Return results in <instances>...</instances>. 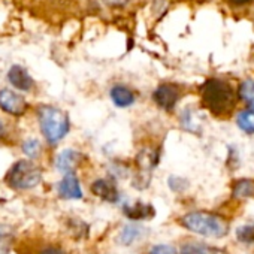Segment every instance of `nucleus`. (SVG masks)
Segmentation results:
<instances>
[{
	"instance_id": "nucleus-1",
	"label": "nucleus",
	"mask_w": 254,
	"mask_h": 254,
	"mask_svg": "<svg viewBox=\"0 0 254 254\" xmlns=\"http://www.w3.org/2000/svg\"><path fill=\"white\" fill-rule=\"evenodd\" d=\"M181 224L199 235L211 236V238H221L226 236L229 232V224L224 218L209 212H190L181 218Z\"/></svg>"
},
{
	"instance_id": "nucleus-2",
	"label": "nucleus",
	"mask_w": 254,
	"mask_h": 254,
	"mask_svg": "<svg viewBox=\"0 0 254 254\" xmlns=\"http://www.w3.org/2000/svg\"><path fill=\"white\" fill-rule=\"evenodd\" d=\"M202 100L211 112L220 115L233 106L235 96L226 82L220 79H209L202 88Z\"/></svg>"
},
{
	"instance_id": "nucleus-3",
	"label": "nucleus",
	"mask_w": 254,
	"mask_h": 254,
	"mask_svg": "<svg viewBox=\"0 0 254 254\" xmlns=\"http://www.w3.org/2000/svg\"><path fill=\"white\" fill-rule=\"evenodd\" d=\"M41 129L50 144H56L69 132V118L60 109L45 106L39 111Z\"/></svg>"
},
{
	"instance_id": "nucleus-4",
	"label": "nucleus",
	"mask_w": 254,
	"mask_h": 254,
	"mask_svg": "<svg viewBox=\"0 0 254 254\" xmlns=\"http://www.w3.org/2000/svg\"><path fill=\"white\" fill-rule=\"evenodd\" d=\"M41 178L42 174L36 165H33L29 160H20L9 169L6 175V183L12 189L27 190L38 186L41 183Z\"/></svg>"
},
{
	"instance_id": "nucleus-5",
	"label": "nucleus",
	"mask_w": 254,
	"mask_h": 254,
	"mask_svg": "<svg viewBox=\"0 0 254 254\" xmlns=\"http://www.w3.org/2000/svg\"><path fill=\"white\" fill-rule=\"evenodd\" d=\"M147 232H148V229H145V226H142L139 223H130L121 229V232L118 233L117 242L129 247V245L135 244L136 241H139L141 238H144L147 235Z\"/></svg>"
},
{
	"instance_id": "nucleus-6",
	"label": "nucleus",
	"mask_w": 254,
	"mask_h": 254,
	"mask_svg": "<svg viewBox=\"0 0 254 254\" xmlns=\"http://www.w3.org/2000/svg\"><path fill=\"white\" fill-rule=\"evenodd\" d=\"M0 106H2L6 112L20 115L26 109V103L21 96L15 94L11 90H2L0 91Z\"/></svg>"
},
{
	"instance_id": "nucleus-7",
	"label": "nucleus",
	"mask_w": 254,
	"mask_h": 254,
	"mask_svg": "<svg viewBox=\"0 0 254 254\" xmlns=\"http://www.w3.org/2000/svg\"><path fill=\"white\" fill-rule=\"evenodd\" d=\"M59 194L63 199H81L82 190L78 178L72 174H66L64 178L59 183Z\"/></svg>"
},
{
	"instance_id": "nucleus-8",
	"label": "nucleus",
	"mask_w": 254,
	"mask_h": 254,
	"mask_svg": "<svg viewBox=\"0 0 254 254\" xmlns=\"http://www.w3.org/2000/svg\"><path fill=\"white\" fill-rule=\"evenodd\" d=\"M91 191L99 196L100 199L111 202V203H117L120 199V193L115 187V184L109 180H97L91 184Z\"/></svg>"
},
{
	"instance_id": "nucleus-9",
	"label": "nucleus",
	"mask_w": 254,
	"mask_h": 254,
	"mask_svg": "<svg viewBox=\"0 0 254 254\" xmlns=\"http://www.w3.org/2000/svg\"><path fill=\"white\" fill-rule=\"evenodd\" d=\"M154 100L163 109H172L178 100V90L174 85L163 84L154 91Z\"/></svg>"
},
{
	"instance_id": "nucleus-10",
	"label": "nucleus",
	"mask_w": 254,
	"mask_h": 254,
	"mask_svg": "<svg viewBox=\"0 0 254 254\" xmlns=\"http://www.w3.org/2000/svg\"><path fill=\"white\" fill-rule=\"evenodd\" d=\"M124 215L130 218L132 221H142V220H150L154 217V208L148 203L136 202L135 205H126L123 208Z\"/></svg>"
},
{
	"instance_id": "nucleus-11",
	"label": "nucleus",
	"mask_w": 254,
	"mask_h": 254,
	"mask_svg": "<svg viewBox=\"0 0 254 254\" xmlns=\"http://www.w3.org/2000/svg\"><path fill=\"white\" fill-rule=\"evenodd\" d=\"M8 79H9V82L15 88L23 90V91H29L33 87V79L30 78V75L27 73V70L24 67H21V66H12L9 69Z\"/></svg>"
},
{
	"instance_id": "nucleus-12",
	"label": "nucleus",
	"mask_w": 254,
	"mask_h": 254,
	"mask_svg": "<svg viewBox=\"0 0 254 254\" xmlns=\"http://www.w3.org/2000/svg\"><path fill=\"white\" fill-rule=\"evenodd\" d=\"M81 154L76 153V151H72V150H64L63 153L59 154L57 157V162H56V166L60 172L63 174H72L76 166L79 165L81 162Z\"/></svg>"
},
{
	"instance_id": "nucleus-13",
	"label": "nucleus",
	"mask_w": 254,
	"mask_h": 254,
	"mask_svg": "<svg viewBox=\"0 0 254 254\" xmlns=\"http://www.w3.org/2000/svg\"><path fill=\"white\" fill-rule=\"evenodd\" d=\"M111 99L112 102L120 106V108H127L130 106L133 102H135V94L127 88V87H123V85H115L112 90H111Z\"/></svg>"
},
{
	"instance_id": "nucleus-14",
	"label": "nucleus",
	"mask_w": 254,
	"mask_h": 254,
	"mask_svg": "<svg viewBox=\"0 0 254 254\" xmlns=\"http://www.w3.org/2000/svg\"><path fill=\"white\" fill-rule=\"evenodd\" d=\"M180 254H223L220 250L211 248L209 245L200 242H186L181 245Z\"/></svg>"
},
{
	"instance_id": "nucleus-15",
	"label": "nucleus",
	"mask_w": 254,
	"mask_h": 254,
	"mask_svg": "<svg viewBox=\"0 0 254 254\" xmlns=\"http://www.w3.org/2000/svg\"><path fill=\"white\" fill-rule=\"evenodd\" d=\"M14 242V229L0 224V254H8Z\"/></svg>"
},
{
	"instance_id": "nucleus-16",
	"label": "nucleus",
	"mask_w": 254,
	"mask_h": 254,
	"mask_svg": "<svg viewBox=\"0 0 254 254\" xmlns=\"http://www.w3.org/2000/svg\"><path fill=\"white\" fill-rule=\"evenodd\" d=\"M254 196V183L250 180H241L233 186V197L245 199Z\"/></svg>"
},
{
	"instance_id": "nucleus-17",
	"label": "nucleus",
	"mask_w": 254,
	"mask_h": 254,
	"mask_svg": "<svg viewBox=\"0 0 254 254\" xmlns=\"http://www.w3.org/2000/svg\"><path fill=\"white\" fill-rule=\"evenodd\" d=\"M236 123L241 129L247 133H254V111H242L238 118Z\"/></svg>"
},
{
	"instance_id": "nucleus-18",
	"label": "nucleus",
	"mask_w": 254,
	"mask_h": 254,
	"mask_svg": "<svg viewBox=\"0 0 254 254\" xmlns=\"http://www.w3.org/2000/svg\"><path fill=\"white\" fill-rule=\"evenodd\" d=\"M239 97L254 111V81H244L241 84Z\"/></svg>"
},
{
	"instance_id": "nucleus-19",
	"label": "nucleus",
	"mask_w": 254,
	"mask_h": 254,
	"mask_svg": "<svg viewBox=\"0 0 254 254\" xmlns=\"http://www.w3.org/2000/svg\"><path fill=\"white\" fill-rule=\"evenodd\" d=\"M236 238L244 244H254V224L239 227L236 232Z\"/></svg>"
},
{
	"instance_id": "nucleus-20",
	"label": "nucleus",
	"mask_w": 254,
	"mask_h": 254,
	"mask_svg": "<svg viewBox=\"0 0 254 254\" xmlns=\"http://www.w3.org/2000/svg\"><path fill=\"white\" fill-rule=\"evenodd\" d=\"M23 151L29 157H36L41 153V144L36 139H29L23 144Z\"/></svg>"
},
{
	"instance_id": "nucleus-21",
	"label": "nucleus",
	"mask_w": 254,
	"mask_h": 254,
	"mask_svg": "<svg viewBox=\"0 0 254 254\" xmlns=\"http://www.w3.org/2000/svg\"><path fill=\"white\" fill-rule=\"evenodd\" d=\"M148 254H177L175 248L171 247V245H166V244H159V245H154Z\"/></svg>"
},
{
	"instance_id": "nucleus-22",
	"label": "nucleus",
	"mask_w": 254,
	"mask_h": 254,
	"mask_svg": "<svg viewBox=\"0 0 254 254\" xmlns=\"http://www.w3.org/2000/svg\"><path fill=\"white\" fill-rule=\"evenodd\" d=\"M70 226H72V232L75 235L87 236V226H85V223H82V221H72Z\"/></svg>"
},
{
	"instance_id": "nucleus-23",
	"label": "nucleus",
	"mask_w": 254,
	"mask_h": 254,
	"mask_svg": "<svg viewBox=\"0 0 254 254\" xmlns=\"http://www.w3.org/2000/svg\"><path fill=\"white\" fill-rule=\"evenodd\" d=\"M38 254H66V253H64V250H62L59 247H45Z\"/></svg>"
},
{
	"instance_id": "nucleus-24",
	"label": "nucleus",
	"mask_w": 254,
	"mask_h": 254,
	"mask_svg": "<svg viewBox=\"0 0 254 254\" xmlns=\"http://www.w3.org/2000/svg\"><path fill=\"white\" fill-rule=\"evenodd\" d=\"M103 2L109 6H124L129 0H103Z\"/></svg>"
},
{
	"instance_id": "nucleus-25",
	"label": "nucleus",
	"mask_w": 254,
	"mask_h": 254,
	"mask_svg": "<svg viewBox=\"0 0 254 254\" xmlns=\"http://www.w3.org/2000/svg\"><path fill=\"white\" fill-rule=\"evenodd\" d=\"M230 2H232L233 5H245V3L250 2V0H230Z\"/></svg>"
},
{
	"instance_id": "nucleus-26",
	"label": "nucleus",
	"mask_w": 254,
	"mask_h": 254,
	"mask_svg": "<svg viewBox=\"0 0 254 254\" xmlns=\"http://www.w3.org/2000/svg\"><path fill=\"white\" fill-rule=\"evenodd\" d=\"M3 135H5V126L0 121V138H3Z\"/></svg>"
}]
</instances>
